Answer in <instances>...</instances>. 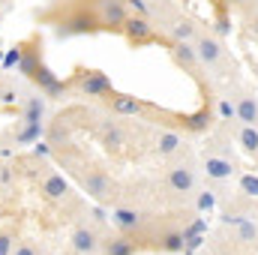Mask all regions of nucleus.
Segmentation results:
<instances>
[{
    "label": "nucleus",
    "instance_id": "nucleus-1",
    "mask_svg": "<svg viewBox=\"0 0 258 255\" xmlns=\"http://www.w3.org/2000/svg\"><path fill=\"white\" fill-rule=\"evenodd\" d=\"M75 87H78L81 96H90V99H111L114 96L111 78L99 69H81L78 78H75Z\"/></svg>",
    "mask_w": 258,
    "mask_h": 255
},
{
    "label": "nucleus",
    "instance_id": "nucleus-2",
    "mask_svg": "<svg viewBox=\"0 0 258 255\" xmlns=\"http://www.w3.org/2000/svg\"><path fill=\"white\" fill-rule=\"evenodd\" d=\"M93 12H96V21H99V27H105V30H114V33H120L123 21L129 18L126 0H96V3H93Z\"/></svg>",
    "mask_w": 258,
    "mask_h": 255
},
{
    "label": "nucleus",
    "instance_id": "nucleus-3",
    "mask_svg": "<svg viewBox=\"0 0 258 255\" xmlns=\"http://www.w3.org/2000/svg\"><path fill=\"white\" fill-rule=\"evenodd\" d=\"M96 30H99V21H96V12H93V9H75L72 15H66L63 21L57 24V33H60V36L96 33Z\"/></svg>",
    "mask_w": 258,
    "mask_h": 255
},
{
    "label": "nucleus",
    "instance_id": "nucleus-4",
    "mask_svg": "<svg viewBox=\"0 0 258 255\" xmlns=\"http://www.w3.org/2000/svg\"><path fill=\"white\" fill-rule=\"evenodd\" d=\"M81 186H84L87 195H93L96 201H111L114 192H117V183H114L105 171H99V168L84 171V174H81Z\"/></svg>",
    "mask_w": 258,
    "mask_h": 255
},
{
    "label": "nucleus",
    "instance_id": "nucleus-5",
    "mask_svg": "<svg viewBox=\"0 0 258 255\" xmlns=\"http://www.w3.org/2000/svg\"><path fill=\"white\" fill-rule=\"evenodd\" d=\"M120 33L129 39V45H144L153 39V24L147 21V15H129L120 27Z\"/></svg>",
    "mask_w": 258,
    "mask_h": 255
},
{
    "label": "nucleus",
    "instance_id": "nucleus-6",
    "mask_svg": "<svg viewBox=\"0 0 258 255\" xmlns=\"http://www.w3.org/2000/svg\"><path fill=\"white\" fill-rule=\"evenodd\" d=\"M195 183H198V177H195V171L189 165H174L168 171V189L177 192V195H192Z\"/></svg>",
    "mask_w": 258,
    "mask_h": 255
},
{
    "label": "nucleus",
    "instance_id": "nucleus-7",
    "mask_svg": "<svg viewBox=\"0 0 258 255\" xmlns=\"http://www.w3.org/2000/svg\"><path fill=\"white\" fill-rule=\"evenodd\" d=\"M195 54H198V63L201 66H219L222 60V45H219V39H213V36H195Z\"/></svg>",
    "mask_w": 258,
    "mask_h": 255
},
{
    "label": "nucleus",
    "instance_id": "nucleus-8",
    "mask_svg": "<svg viewBox=\"0 0 258 255\" xmlns=\"http://www.w3.org/2000/svg\"><path fill=\"white\" fill-rule=\"evenodd\" d=\"M72 249L78 255H93L99 249V234L93 225H78L72 231Z\"/></svg>",
    "mask_w": 258,
    "mask_h": 255
},
{
    "label": "nucleus",
    "instance_id": "nucleus-9",
    "mask_svg": "<svg viewBox=\"0 0 258 255\" xmlns=\"http://www.w3.org/2000/svg\"><path fill=\"white\" fill-rule=\"evenodd\" d=\"M204 171H207V177H213V180H231V177L237 174V165H234L228 156H213V153H207V156H204Z\"/></svg>",
    "mask_w": 258,
    "mask_h": 255
},
{
    "label": "nucleus",
    "instance_id": "nucleus-10",
    "mask_svg": "<svg viewBox=\"0 0 258 255\" xmlns=\"http://www.w3.org/2000/svg\"><path fill=\"white\" fill-rule=\"evenodd\" d=\"M30 81L42 90V93H48V96H54V93H60V90H66V84L48 69L45 63H39L36 69H33V75H30Z\"/></svg>",
    "mask_w": 258,
    "mask_h": 255
},
{
    "label": "nucleus",
    "instance_id": "nucleus-11",
    "mask_svg": "<svg viewBox=\"0 0 258 255\" xmlns=\"http://www.w3.org/2000/svg\"><path fill=\"white\" fill-rule=\"evenodd\" d=\"M99 138H102V147H105L108 153H120L123 144H126V132L120 129V123H114V120H105V123H102Z\"/></svg>",
    "mask_w": 258,
    "mask_h": 255
},
{
    "label": "nucleus",
    "instance_id": "nucleus-12",
    "mask_svg": "<svg viewBox=\"0 0 258 255\" xmlns=\"http://www.w3.org/2000/svg\"><path fill=\"white\" fill-rule=\"evenodd\" d=\"M108 105H111V114H117V117H135V114L144 111V102L129 96V93H114L108 99Z\"/></svg>",
    "mask_w": 258,
    "mask_h": 255
},
{
    "label": "nucleus",
    "instance_id": "nucleus-13",
    "mask_svg": "<svg viewBox=\"0 0 258 255\" xmlns=\"http://www.w3.org/2000/svg\"><path fill=\"white\" fill-rule=\"evenodd\" d=\"M234 114L243 126H258V99L252 93H240L234 102Z\"/></svg>",
    "mask_w": 258,
    "mask_h": 255
},
{
    "label": "nucleus",
    "instance_id": "nucleus-14",
    "mask_svg": "<svg viewBox=\"0 0 258 255\" xmlns=\"http://www.w3.org/2000/svg\"><path fill=\"white\" fill-rule=\"evenodd\" d=\"M42 195H45L48 201L60 204L66 195H69V183H66L63 174H57V171H48V174L42 177Z\"/></svg>",
    "mask_w": 258,
    "mask_h": 255
},
{
    "label": "nucleus",
    "instance_id": "nucleus-15",
    "mask_svg": "<svg viewBox=\"0 0 258 255\" xmlns=\"http://www.w3.org/2000/svg\"><path fill=\"white\" fill-rule=\"evenodd\" d=\"M42 63V42L39 39H30V42H24L21 45V60H18V69L30 78L33 75V69Z\"/></svg>",
    "mask_w": 258,
    "mask_h": 255
},
{
    "label": "nucleus",
    "instance_id": "nucleus-16",
    "mask_svg": "<svg viewBox=\"0 0 258 255\" xmlns=\"http://www.w3.org/2000/svg\"><path fill=\"white\" fill-rule=\"evenodd\" d=\"M171 57H174V63L177 66H183L186 72H192L195 75V69H198V54H195V45L192 42H171Z\"/></svg>",
    "mask_w": 258,
    "mask_h": 255
},
{
    "label": "nucleus",
    "instance_id": "nucleus-17",
    "mask_svg": "<svg viewBox=\"0 0 258 255\" xmlns=\"http://www.w3.org/2000/svg\"><path fill=\"white\" fill-rule=\"evenodd\" d=\"M111 222H114L123 234H129V231H135V228L141 225V213L132 210V207H114V210H111Z\"/></svg>",
    "mask_w": 258,
    "mask_h": 255
},
{
    "label": "nucleus",
    "instance_id": "nucleus-18",
    "mask_svg": "<svg viewBox=\"0 0 258 255\" xmlns=\"http://www.w3.org/2000/svg\"><path fill=\"white\" fill-rule=\"evenodd\" d=\"M180 147H183V135H180V132L165 129V132L156 135V150H159V156H171V153H177Z\"/></svg>",
    "mask_w": 258,
    "mask_h": 255
},
{
    "label": "nucleus",
    "instance_id": "nucleus-19",
    "mask_svg": "<svg viewBox=\"0 0 258 255\" xmlns=\"http://www.w3.org/2000/svg\"><path fill=\"white\" fill-rule=\"evenodd\" d=\"M210 123H213V108L210 105H204L195 114H186L183 117V126L189 129V132H204V129H210Z\"/></svg>",
    "mask_w": 258,
    "mask_h": 255
},
{
    "label": "nucleus",
    "instance_id": "nucleus-20",
    "mask_svg": "<svg viewBox=\"0 0 258 255\" xmlns=\"http://www.w3.org/2000/svg\"><path fill=\"white\" fill-rule=\"evenodd\" d=\"M237 141H240V150H243V153L258 156V126H243V123H240Z\"/></svg>",
    "mask_w": 258,
    "mask_h": 255
},
{
    "label": "nucleus",
    "instance_id": "nucleus-21",
    "mask_svg": "<svg viewBox=\"0 0 258 255\" xmlns=\"http://www.w3.org/2000/svg\"><path fill=\"white\" fill-rule=\"evenodd\" d=\"M159 249L162 252H183L186 249V234L183 231H165L162 237H159Z\"/></svg>",
    "mask_w": 258,
    "mask_h": 255
},
{
    "label": "nucleus",
    "instance_id": "nucleus-22",
    "mask_svg": "<svg viewBox=\"0 0 258 255\" xmlns=\"http://www.w3.org/2000/svg\"><path fill=\"white\" fill-rule=\"evenodd\" d=\"M105 255H135V240H129L126 234L108 237L105 240Z\"/></svg>",
    "mask_w": 258,
    "mask_h": 255
},
{
    "label": "nucleus",
    "instance_id": "nucleus-23",
    "mask_svg": "<svg viewBox=\"0 0 258 255\" xmlns=\"http://www.w3.org/2000/svg\"><path fill=\"white\" fill-rule=\"evenodd\" d=\"M171 39H174V42H192L195 39V24L189 18H177V21L171 24Z\"/></svg>",
    "mask_w": 258,
    "mask_h": 255
},
{
    "label": "nucleus",
    "instance_id": "nucleus-24",
    "mask_svg": "<svg viewBox=\"0 0 258 255\" xmlns=\"http://www.w3.org/2000/svg\"><path fill=\"white\" fill-rule=\"evenodd\" d=\"M42 114H45L42 99H39V96H30V99H27V108H24V123H39Z\"/></svg>",
    "mask_w": 258,
    "mask_h": 255
},
{
    "label": "nucleus",
    "instance_id": "nucleus-25",
    "mask_svg": "<svg viewBox=\"0 0 258 255\" xmlns=\"http://www.w3.org/2000/svg\"><path fill=\"white\" fill-rule=\"evenodd\" d=\"M15 240H18V231L12 225H0V255H12Z\"/></svg>",
    "mask_w": 258,
    "mask_h": 255
},
{
    "label": "nucleus",
    "instance_id": "nucleus-26",
    "mask_svg": "<svg viewBox=\"0 0 258 255\" xmlns=\"http://www.w3.org/2000/svg\"><path fill=\"white\" fill-rule=\"evenodd\" d=\"M237 186L246 198H258V174H240L237 177Z\"/></svg>",
    "mask_w": 258,
    "mask_h": 255
},
{
    "label": "nucleus",
    "instance_id": "nucleus-27",
    "mask_svg": "<svg viewBox=\"0 0 258 255\" xmlns=\"http://www.w3.org/2000/svg\"><path fill=\"white\" fill-rule=\"evenodd\" d=\"M216 117L225 120V123H228V120H237V114H234V102H231L228 96H222V99L216 102Z\"/></svg>",
    "mask_w": 258,
    "mask_h": 255
},
{
    "label": "nucleus",
    "instance_id": "nucleus-28",
    "mask_svg": "<svg viewBox=\"0 0 258 255\" xmlns=\"http://www.w3.org/2000/svg\"><path fill=\"white\" fill-rule=\"evenodd\" d=\"M195 207H198L201 213H204V210H213V207H216V195H213L210 189L198 192V198H195Z\"/></svg>",
    "mask_w": 258,
    "mask_h": 255
},
{
    "label": "nucleus",
    "instance_id": "nucleus-29",
    "mask_svg": "<svg viewBox=\"0 0 258 255\" xmlns=\"http://www.w3.org/2000/svg\"><path fill=\"white\" fill-rule=\"evenodd\" d=\"M12 255H39V249H36L33 240H18V243L12 246Z\"/></svg>",
    "mask_w": 258,
    "mask_h": 255
},
{
    "label": "nucleus",
    "instance_id": "nucleus-30",
    "mask_svg": "<svg viewBox=\"0 0 258 255\" xmlns=\"http://www.w3.org/2000/svg\"><path fill=\"white\" fill-rule=\"evenodd\" d=\"M18 60H21V45H15L12 51H6V57H3V66L9 69V66H15Z\"/></svg>",
    "mask_w": 258,
    "mask_h": 255
},
{
    "label": "nucleus",
    "instance_id": "nucleus-31",
    "mask_svg": "<svg viewBox=\"0 0 258 255\" xmlns=\"http://www.w3.org/2000/svg\"><path fill=\"white\" fill-rule=\"evenodd\" d=\"M126 6L135 9V15H147V3L144 0H126Z\"/></svg>",
    "mask_w": 258,
    "mask_h": 255
},
{
    "label": "nucleus",
    "instance_id": "nucleus-32",
    "mask_svg": "<svg viewBox=\"0 0 258 255\" xmlns=\"http://www.w3.org/2000/svg\"><path fill=\"white\" fill-rule=\"evenodd\" d=\"M12 180V165H0V183H9Z\"/></svg>",
    "mask_w": 258,
    "mask_h": 255
},
{
    "label": "nucleus",
    "instance_id": "nucleus-33",
    "mask_svg": "<svg viewBox=\"0 0 258 255\" xmlns=\"http://www.w3.org/2000/svg\"><path fill=\"white\" fill-rule=\"evenodd\" d=\"M0 99H3L6 105H9V102H15V90H12V87H6V90L0 93Z\"/></svg>",
    "mask_w": 258,
    "mask_h": 255
},
{
    "label": "nucleus",
    "instance_id": "nucleus-34",
    "mask_svg": "<svg viewBox=\"0 0 258 255\" xmlns=\"http://www.w3.org/2000/svg\"><path fill=\"white\" fill-rule=\"evenodd\" d=\"M33 153H36V156H48V153H51V150H48V147H45V144H36V147H33Z\"/></svg>",
    "mask_w": 258,
    "mask_h": 255
},
{
    "label": "nucleus",
    "instance_id": "nucleus-35",
    "mask_svg": "<svg viewBox=\"0 0 258 255\" xmlns=\"http://www.w3.org/2000/svg\"><path fill=\"white\" fill-rule=\"evenodd\" d=\"M249 24H252V30H255V36H258V9H255V15L249 18Z\"/></svg>",
    "mask_w": 258,
    "mask_h": 255
}]
</instances>
